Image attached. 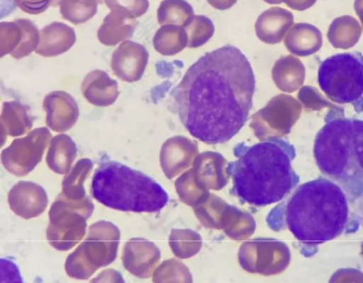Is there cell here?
Segmentation results:
<instances>
[{
  "mask_svg": "<svg viewBox=\"0 0 363 283\" xmlns=\"http://www.w3.org/2000/svg\"><path fill=\"white\" fill-rule=\"evenodd\" d=\"M348 194L335 181L320 177L291 192L267 217L274 231L288 229L302 248L333 240L350 220Z\"/></svg>",
  "mask_w": 363,
  "mask_h": 283,
  "instance_id": "2",
  "label": "cell"
},
{
  "mask_svg": "<svg viewBox=\"0 0 363 283\" xmlns=\"http://www.w3.org/2000/svg\"><path fill=\"white\" fill-rule=\"evenodd\" d=\"M81 91L89 103L99 107L113 104L119 96L117 81L101 70H92L85 76Z\"/></svg>",
  "mask_w": 363,
  "mask_h": 283,
  "instance_id": "16",
  "label": "cell"
},
{
  "mask_svg": "<svg viewBox=\"0 0 363 283\" xmlns=\"http://www.w3.org/2000/svg\"><path fill=\"white\" fill-rule=\"evenodd\" d=\"M152 43L157 52L171 56L180 52L187 46L188 36L184 26L164 24L156 31Z\"/></svg>",
  "mask_w": 363,
  "mask_h": 283,
  "instance_id": "24",
  "label": "cell"
},
{
  "mask_svg": "<svg viewBox=\"0 0 363 283\" xmlns=\"http://www.w3.org/2000/svg\"><path fill=\"white\" fill-rule=\"evenodd\" d=\"M361 33L362 28L358 21L353 17L345 16L332 22L327 36L333 47L348 49L358 42Z\"/></svg>",
  "mask_w": 363,
  "mask_h": 283,
  "instance_id": "25",
  "label": "cell"
},
{
  "mask_svg": "<svg viewBox=\"0 0 363 283\" xmlns=\"http://www.w3.org/2000/svg\"><path fill=\"white\" fill-rule=\"evenodd\" d=\"M352 159L354 174L363 186V121L352 118Z\"/></svg>",
  "mask_w": 363,
  "mask_h": 283,
  "instance_id": "30",
  "label": "cell"
},
{
  "mask_svg": "<svg viewBox=\"0 0 363 283\" xmlns=\"http://www.w3.org/2000/svg\"><path fill=\"white\" fill-rule=\"evenodd\" d=\"M40 31L27 18H17L0 23V56L9 54L15 59L29 55L38 47Z\"/></svg>",
  "mask_w": 363,
  "mask_h": 283,
  "instance_id": "11",
  "label": "cell"
},
{
  "mask_svg": "<svg viewBox=\"0 0 363 283\" xmlns=\"http://www.w3.org/2000/svg\"><path fill=\"white\" fill-rule=\"evenodd\" d=\"M111 11L123 13L133 18L143 15L148 9L147 0H104Z\"/></svg>",
  "mask_w": 363,
  "mask_h": 283,
  "instance_id": "32",
  "label": "cell"
},
{
  "mask_svg": "<svg viewBox=\"0 0 363 283\" xmlns=\"http://www.w3.org/2000/svg\"><path fill=\"white\" fill-rule=\"evenodd\" d=\"M94 205L89 196L72 200L60 193L52 203L49 213L46 238L49 244L60 251L72 248L84 236L86 220Z\"/></svg>",
  "mask_w": 363,
  "mask_h": 283,
  "instance_id": "8",
  "label": "cell"
},
{
  "mask_svg": "<svg viewBox=\"0 0 363 283\" xmlns=\"http://www.w3.org/2000/svg\"><path fill=\"white\" fill-rule=\"evenodd\" d=\"M301 113V104L294 96L279 94L252 116V127L260 140L280 137L289 132Z\"/></svg>",
  "mask_w": 363,
  "mask_h": 283,
  "instance_id": "9",
  "label": "cell"
},
{
  "mask_svg": "<svg viewBox=\"0 0 363 283\" xmlns=\"http://www.w3.org/2000/svg\"><path fill=\"white\" fill-rule=\"evenodd\" d=\"M76 41L74 30L62 22H52L40 30L35 53L43 57H55L68 51Z\"/></svg>",
  "mask_w": 363,
  "mask_h": 283,
  "instance_id": "17",
  "label": "cell"
},
{
  "mask_svg": "<svg viewBox=\"0 0 363 283\" xmlns=\"http://www.w3.org/2000/svg\"><path fill=\"white\" fill-rule=\"evenodd\" d=\"M306 69L296 57L289 55L279 58L272 69V77L279 89L292 93L303 84Z\"/></svg>",
  "mask_w": 363,
  "mask_h": 283,
  "instance_id": "20",
  "label": "cell"
},
{
  "mask_svg": "<svg viewBox=\"0 0 363 283\" xmlns=\"http://www.w3.org/2000/svg\"><path fill=\"white\" fill-rule=\"evenodd\" d=\"M51 136L48 128L40 127L30 131L24 137L14 139L1 151L4 167L17 177L27 175L41 162Z\"/></svg>",
  "mask_w": 363,
  "mask_h": 283,
  "instance_id": "10",
  "label": "cell"
},
{
  "mask_svg": "<svg viewBox=\"0 0 363 283\" xmlns=\"http://www.w3.org/2000/svg\"><path fill=\"white\" fill-rule=\"evenodd\" d=\"M284 43L291 54L306 57L320 50L323 43V35L315 26L297 23L286 33Z\"/></svg>",
  "mask_w": 363,
  "mask_h": 283,
  "instance_id": "19",
  "label": "cell"
},
{
  "mask_svg": "<svg viewBox=\"0 0 363 283\" xmlns=\"http://www.w3.org/2000/svg\"><path fill=\"white\" fill-rule=\"evenodd\" d=\"M14 1L25 13L36 15L44 12L53 0H14Z\"/></svg>",
  "mask_w": 363,
  "mask_h": 283,
  "instance_id": "33",
  "label": "cell"
},
{
  "mask_svg": "<svg viewBox=\"0 0 363 283\" xmlns=\"http://www.w3.org/2000/svg\"><path fill=\"white\" fill-rule=\"evenodd\" d=\"M325 123L317 133L313 156L320 172L337 184L349 197L363 191L352 166V118L344 116L342 109H330Z\"/></svg>",
  "mask_w": 363,
  "mask_h": 283,
  "instance_id": "5",
  "label": "cell"
},
{
  "mask_svg": "<svg viewBox=\"0 0 363 283\" xmlns=\"http://www.w3.org/2000/svg\"><path fill=\"white\" fill-rule=\"evenodd\" d=\"M159 259L155 245L141 238H132L123 245L121 260L123 267L139 278H146Z\"/></svg>",
  "mask_w": 363,
  "mask_h": 283,
  "instance_id": "15",
  "label": "cell"
},
{
  "mask_svg": "<svg viewBox=\"0 0 363 283\" xmlns=\"http://www.w3.org/2000/svg\"><path fill=\"white\" fill-rule=\"evenodd\" d=\"M297 98L301 106L308 111H320L324 108L340 109L329 101L317 88L312 86L302 87L298 92Z\"/></svg>",
  "mask_w": 363,
  "mask_h": 283,
  "instance_id": "31",
  "label": "cell"
},
{
  "mask_svg": "<svg viewBox=\"0 0 363 283\" xmlns=\"http://www.w3.org/2000/svg\"><path fill=\"white\" fill-rule=\"evenodd\" d=\"M93 165L89 158H82L66 173L62 182V193L66 197L79 200L86 196L84 182L91 171Z\"/></svg>",
  "mask_w": 363,
  "mask_h": 283,
  "instance_id": "26",
  "label": "cell"
},
{
  "mask_svg": "<svg viewBox=\"0 0 363 283\" xmlns=\"http://www.w3.org/2000/svg\"><path fill=\"white\" fill-rule=\"evenodd\" d=\"M149 53L140 43L125 40L111 56V68L121 80L134 82L141 79L146 68Z\"/></svg>",
  "mask_w": 363,
  "mask_h": 283,
  "instance_id": "12",
  "label": "cell"
},
{
  "mask_svg": "<svg viewBox=\"0 0 363 283\" xmlns=\"http://www.w3.org/2000/svg\"><path fill=\"white\" fill-rule=\"evenodd\" d=\"M318 82L325 94L338 104H352L363 111V55L359 52L337 53L323 60Z\"/></svg>",
  "mask_w": 363,
  "mask_h": 283,
  "instance_id": "6",
  "label": "cell"
},
{
  "mask_svg": "<svg viewBox=\"0 0 363 283\" xmlns=\"http://www.w3.org/2000/svg\"><path fill=\"white\" fill-rule=\"evenodd\" d=\"M45 123L54 132H65L76 123L79 110L74 97L65 91H52L44 98Z\"/></svg>",
  "mask_w": 363,
  "mask_h": 283,
  "instance_id": "14",
  "label": "cell"
},
{
  "mask_svg": "<svg viewBox=\"0 0 363 283\" xmlns=\"http://www.w3.org/2000/svg\"><path fill=\"white\" fill-rule=\"evenodd\" d=\"M1 139L6 135L20 136L28 132L33 124L30 109L18 101H4L0 116Z\"/></svg>",
  "mask_w": 363,
  "mask_h": 283,
  "instance_id": "21",
  "label": "cell"
},
{
  "mask_svg": "<svg viewBox=\"0 0 363 283\" xmlns=\"http://www.w3.org/2000/svg\"><path fill=\"white\" fill-rule=\"evenodd\" d=\"M102 0H57L62 17L78 25L91 19L96 13L98 4Z\"/></svg>",
  "mask_w": 363,
  "mask_h": 283,
  "instance_id": "27",
  "label": "cell"
},
{
  "mask_svg": "<svg viewBox=\"0 0 363 283\" xmlns=\"http://www.w3.org/2000/svg\"><path fill=\"white\" fill-rule=\"evenodd\" d=\"M135 27V18L118 11H111L98 29L97 37L102 44L114 46L130 38Z\"/></svg>",
  "mask_w": 363,
  "mask_h": 283,
  "instance_id": "22",
  "label": "cell"
},
{
  "mask_svg": "<svg viewBox=\"0 0 363 283\" xmlns=\"http://www.w3.org/2000/svg\"><path fill=\"white\" fill-rule=\"evenodd\" d=\"M91 194L108 208L136 213L161 211L169 196L154 179L116 161H106L95 170Z\"/></svg>",
  "mask_w": 363,
  "mask_h": 283,
  "instance_id": "4",
  "label": "cell"
},
{
  "mask_svg": "<svg viewBox=\"0 0 363 283\" xmlns=\"http://www.w3.org/2000/svg\"><path fill=\"white\" fill-rule=\"evenodd\" d=\"M120 238V230L110 221L91 225L84 240L66 259L68 276L87 279L100 267L110 265L116 257Z\"/></svg>",
  "mask_w": 363,
  "mask_h": 283,
  "instance_id": "7",
  "label": "cell"
},
{
  "mask_svg": "<svg viewBox=\"0 0 363 283\" xmlns=\"http://www.w3.org/2000/svg\"><path fill=\"white\" fill-rule=\"evenodd\" d=\"M293 23L294 18L290 12L278 8L271 9L258 17L255 25L256 35L265 43H279Z\"/></svg>",
  "mask_w": 363,
  "mask_h": 283,
  "instance_id": "18",
  "label": "cell"
},
{
  "mask_svg": "<svg viewBox=\"0 0 363 283\" xmlns=\"http://www.w3.org/2000/svg\"><path fill=\"white\" fill-rule=\"evenodd\" d=\"M188 36L187 47L195 48L204 45L214 33V25L204 16H195L184 26Z\"/></svg>",
  "mask_w": 363,
  "mask_h": 283,
  "instance_id": "29",
  "label": "cell"
},
{
  "mask_svg": "<svg viewBox=\"0 0 363 283\" xmlns=\"http://www.w3.org/2000/svg\"><path fill=\"white\" fill-rule=\"evenodd\" d=\"M233 154L237 160L228 164L225 172L233 181L230 192L242 203L259 207L279 202L299 182L291 165L295 149L280 137L272 136L252 145L240 143Z\"/></svg>",
  "mask_w": 363,
  "mask_h": 283,
  "instance_id": "3",
  "label": "cell"
},
{
  "mask_svg": "<svg viewBox=\"0 0 363 283\" xmlns=\"http://www.w3.org/2000/svg\"><path fill=\"white\" fill-rule=\"evenodd\" d=\"M8 203L17 216L30 219L40 216L46 209L48 198L40 184L30 181H19L9 191Z\"/></svg>",
  "mask_w": 363,
  "mask_h": 283,
  "instance_id": "13",
  "label": "cell"
},
{
  "mask_svg": "<svg viewBox=\"0 0 363 283\" xmlns=\"http://www.w3.org/2000/svg\"><path fill=\"white\" fill-rule=\"evenodd\" d=\"M255 77L246 56L226 45L204 54L172 91L179 118L195 138L223 143L245 125L252 107Z\"/></svg>",
  "mask_w": 363,
  "mask_h": 283,
  "instance_id": "1",
  "label": "cell"
},
{
  "mask_svg": "<svg viewBox=\"0 0 363 283\" xmlns=\"http://www.w3.org/2000/svg\"><path fill=\"white\" fill-rule=\"evenodd\" d=\"M193 18V11L182 1L166 0L161 3L157 10L160 25L173 24L186 26Z\"/></svg>",
  "mask_w": 363,
  "mask_h": 283,
  "instance_id": "28",
  "label": "cell"
},
{
  "mask_svg": "<svg viewBox=\"0 0 363 283\" xmlns=\"http://www.w3.org/2000/svg\"><path fill=\"white\" fill-rule=\"evenodd\" d=\"M77 155L76 143L67 134H58L50 141L46 163L54 172L66 174Z\"/></svg>",
  "mask_w": 363,
  "mask_h": 283,
  "instance_id": "23",
  "label": "cell"
}]
</instances>
